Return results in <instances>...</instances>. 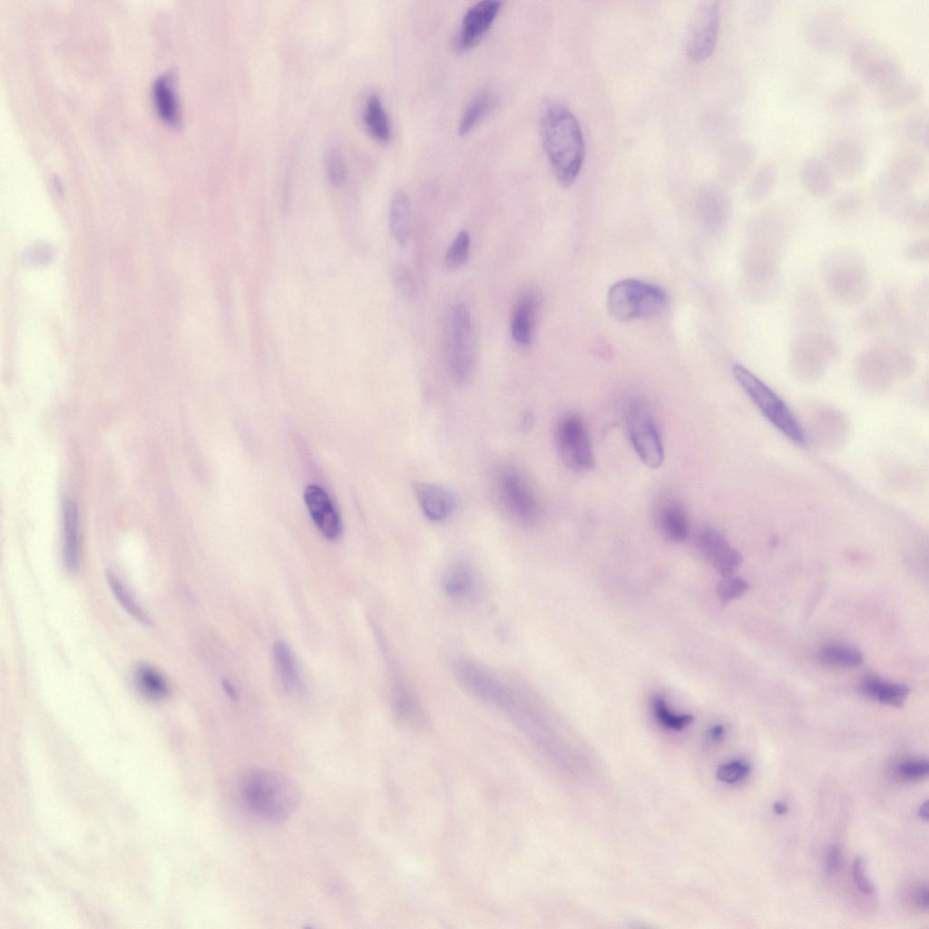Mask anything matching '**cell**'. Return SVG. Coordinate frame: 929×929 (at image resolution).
<instances>
[{
  "instance_id": "obj_1",
  "label": "cell",
  "mask_w": 929,
  "mask_h": 929,
  "mask_svg": "<svg viewBox=\"0 0 929 929\" xmlns=\"http://www.w3.org/2000/svg\"><path fill=\"white\" fill-rule=\"evenodd\" d=\"M541 135L556 180L562 186L572 185L585 156L584 138L578 119L565 105L551 103L542 113Z\"/></svg>"
},
{
  "instance_id": "obj_2",
  "label": "cell",
  "mask_w": 929,
  "mask_h": 929,
  "mask_svg": "<svg viewBox=\"0 0 929 929\" xmlns=\"http://www.w3.org/2000/svg\"><path fill=\"white\" fill-rule=\"evenodd\" d=\"M245 808L254 817L269 823L288 819L297 809L300 793L285 775L264 768L246 771L238 784Z\"/></svg>"
},
{
  "instance_id": "obj_3",
  "label": "cell",
  "mask_w": 929,
  "mask_h": 929,
  "mask_svg": "<svg viewBox=\"0 0 929 929\" xmlns=\"http://www.w3.org/2000/svg\"><path fill=\"white\" fill-rule=\"evenodd\" d=\"M824 285L833 300L844 307H855L868 295L870 274L863 256L849 247H839L821 262Z\"/></svg>"
},
{
  "instance_id": "obj_4",
  "label": "cell",
  "mask_w": 929,
  "mask_h": 929,
  "mask_svg": "<svg viewBox=\"0 0 929 929\" xmlns=\"http://www.w3.org/2000/svg\"><path fill=\"white\" fill-rule=\"evenodd\" d=\"M492 493L496 506L509 521L523 527L538 522L541 501L529 478L517 466L503 464L494 470Z\"/></svg>"
},
{
  "instance_id": "obj_5",
  "label": "cell",
  "mask_w": 929,
  "mask_h": 929,
  "mask_svg": "<svg viewBox=\"0 0 929 929\" xmlns=\"http://www.w3.org/2000/svg\"><path fill=\"white\" fill-rule=\"evenodd\" d=\"M445 330L448 373L455 383L466 384L475 371L477 344L471 312L464 303L457 302L452 306Z\"/></svg>"
},
{
  "instance_id": "obj_6",
  "label": "cell",
  "mask_w": 929,
  "mask_h": 929,
  "mask_svg": "<svg viewBox=\"0 0 929 929\" xmlns=\"http://www.w3.org/2000/svg\"><path fill=\"white\" fill-rule=\"evenodd\" d=\"M668 303V294L662 288L634 279L614 283L606 298L611 316L623 322L656 317L665 310Z\"/></svg>"
},
{
  "instance_id": "obj_7",
  "label": "cell",
  "mask_w": 929,
  "mask_h": 929,
  "mask_svg": "<svg viewBox=\"0 0 929 929\" xmlns=\"http://www.w3.org/2000/svg\"><path fill=\"white\" fill-rule=\"evenodd\" d=\"M732 373L739 386L768 422L796 444L805 442L802 425L777 394L741 365H734Z\"/></svg>"
},
{
  "instance_id": "obj_8",
  "label": "cell",
  "mask_w": 929,
  "mask_h": 929,
  "mask_svg": "<svg viewBox=\"0 0 929 929\" xmlns=\"http://www.w3.org/2000/svg\"><path fill=\"white\" fill-rule=\"evenodd\" d=\"M873 194L878 209L888 218L913 228L927 226V201L918 199L912 187L895 180L884 170L873 181Z\"/></svg>"
},
{
  "instance_id": "obj_9",
  "label": "cell",
  "mask_w": 929,
  "mask_h": 929,
  "mask_svg": "<svg viewBox=\"0 0 929 929\" xmlns=\"http://www.w3.org/2000/svg\"><path fill=\"white\" fill-rule=\"evenodd\" d=\"M849 60L858 77L877 87L903 75L901 64L893 53L871 39L855 42L850 49Z\"/></svg>"
},
{
  "instance_id": "obj_10",
  "label": "cell",
  "mask_w": 929,
  "mask_h": 929,
  "mask_svg": "<svg viewBox=\"0 0 929 929\" xmlns=\"http://www.w3.org/2000/svg\"><path fill=\"white\" fill-rule=\"evenodd\" d=\"M554 438L558 455L568 468L583 472L594 466L591 438L582 419L577 414L568 413L559 419Z\"/></svg>"
},
{
  "instance_id": "obj_11",
  "label": "cell",
  "mask_w": 929,
  "mask_h": 929,
  "mask_svg": "<svg viewBox=\"0 0 929 929\" xmlns=\"http://www.w3.org/2000/svg\"><path fill=\"white\" fill-rule=\"evenodd\" d=\"M805 33L809 45L822 54H834L848 44L853 34L849 16L833 7L815 11L807 20Z\"/></svg>"
},
{
  "instance_id": "obj_12",
  "label": "cell",
  "mask_w": 929,
  "mask_h": 929,
  "mask_svg": "<svg viewBox=\"0 0 929 929\" xmlns=\"http://www.w3.org/2000/svg\"><path fill=\"white\" fill-rule=\"evenodd\" d=\"M452 670L458 684L476 699L500 709L506 699L509 683L466 658H455Z\"/></svg>"
},
{
  "instance_id": "obj_13",
  "label": "cell",
  "mask_w": 929,
  "mask_h": 929,
  "mask_svg": "<svg viewBox=\"0 0 929 929\" xmlns=\"http://www.w3.org/2000/svg\"><path fill=\"white\" fill-rule=\"evenodd\" d=\"M631 444L640 460L649 468H659L664 460V449L656 423L641 404H631L626 414Z\"/></svg>"
},
{
  "instance_id": "obj_14",
  "label": "cell",
  "mask_w": 929,
  "mask_h": 929,
  "mask_svg": "<svg viewBox=\"0 0 929 929\" xmlns=\"http://www.w3.org/2000/svg\"><path fill=\"white\" fill-rule=\"evenodd\" d=\"M719 24V3L714 0L699 3L691 16L686 36V52L691 61L703 62L712 54Z\"/></svg>"
},
{
  "instance_id": "obj_15",
  "label": "cell",
  "mask_w": 929,
  "mask_h": 929,
  "mask_svg": "<svg viewBox=\"0 0 929 929\" xmlns=\"http://www.w3.org/2000/svg\"><path fill=\"white\" fill-rule=\"evenodd\" d=\"M837 354L836 342L820 332L804 333L790 347L791 365L799 376L805 377L821 374Z\"/></svg>"
},
{
  "instance_id": "obj_16",
  "label": "cell",
  "mask_w": 929,
  "mask_h": 929,
  "mask_svg": "<svg viewBox=\"0 0 929 929\" xmlns=\"http://www.w3.org/2000/svg\"><path fill=\"white\" fill-rule=\"evenodd\" d=\"M824 161L832 172L839 178L854 180L865 171L867 154L858 141L849 137H841L827 144Z\"/></svg>"
},
{
  "instance_id": "obj_17",
  "label": "cell",
  "mask_w": 929,
  "mask_h": 929,
  "mask_svg": "<svg viewBox=\"0 0 929 929\" xmlns=\"http://www.w3.org/2000/svg\"><path fill=\"white\" fill-rule=\"evenodd\" d=\"M697 546L702 556L723 576H731L740 565L742 557L716 529L703 527L697 536Z\"/></svg>"
},
{
  "instance_id": "obj_18",
  "label": "cell",
  "mask_w": 929,
  "mask_h": 929,
  "mask_svg": "<svg viewBox=\"0 0 929 929\" xmlns=\"http://www.w3.org/2000/svg\"><path fill=\"white\" fill-rule=\"evenodd\" d=\"M501 5L498 0H482L466 10L456 41L459 49H468L483 37L495 19Z\"/></svg>"
},
{
  "instance_id": "obj_19",
  "label": "cell",
  "mask_w": 929,
  "mask_h": 929,
  "mask_svg": "<svg viewBox=\"0 0 929 929\" xmlns=\"http://www.w3.org/2000/svg\"><path fill=\"white\" fill-rule=\"evenodd\" d=\"M416 498L424 516L434 523L450 518L457 508L455 494L435 483L419 482L414 486Z\"/></svg>"
},
{
  "instance_id": "obj_20",
  "label": "cell",
  "mask_w": 929,
  "mask_h": 929,
  "mask_svg": "<svg viewBox=\"0 0 929 929\" xmlns=\"http://www.w3.org/2000/svg\"><path fill=\"white\" fill-rule=\"evenodd\" d=\"M305 501L320 533L328 540L338 538L341 521L328 494L318 485L310 484L305 491Z\"/></svg>"
},
{
  "instance_id": "obj_21",
  "label": "cell",
  "mask_w": 929,
  "mask_h": 929,
  "mask_svg": "<svg viewBox=\"0 0 929 929\" xmlns=\"http://www.w3.org/2000/svg\"><path fill=\"white\" fill-rule=\"evenodd\" d=\"M924 93L923 85L904 75L879 87L877 107L885 112L908 108L919 102Z\"/></svg>"
},
{
  "instance_id": "obj_22",
  "label": "cell",
  "mask_w": 929,
  "mask_h": 929,
  "mask_svg": "<svg viewBox=\"0 0 929 929\" xmlns=\"http://www.w3.org/2000/svg\"><path fill=\"white\" fill-rule=\"evenodd\" d=\"M928 122L927 110L916 109L895 120L889 126V132L904 146L926 151L929 139Z\"/></svg>"
},
{
  "instance_id": "obj_23",
  "label": "cell",
  "mask_w": 929,
  "mask_h": 929,
  "mask_svg": "<svg viewBox=\"0 0 929 929\" xmlns=\"http://www.w3.org/2000/svg\"><path fill=\"white\" fill-rule=\"evenodd\" d=\"M927 161L922 150L902 146L890 156L884 169L895 180L910 186L918 182L926 173Z\"/></svg>"
},
{
  "instance_id": "obj_24",
  "label": "cell",
  "mask_w": 929,
  "mask_h": 929,
  "mask_svg": "<svg viewBox=\"0 0 929 929\" xmlns=\"http://www.w3.org/2000/svg\"><path fill=\"white\" fill-rule=\"evenodd\" d=\"M656 524L661 535L672 543L685 541L689 533L687 513L677 500L666 499L656 512Z\"/></svg>"
},
{
  "instance_id": "obj_25",
  "label": "cell",
  "mask_w": 929,
  "mask_h": 929,
  "mask_svg": "<svg viewBox=\"0 0 929 929\" xmlns=\"http://www.w3.org/2000/svg\"><path fill=\"white\" fill-rule=\"evenodd\" d=\"M799 180L807 193L817 199L829 197L835 190L834 173L824 160L816 156L803 161Z\"/></svg>"
},
{
  "instance_id": "obj_26",
  "label": "cell",
  "mask_w": 929,
  "mask_h": 929,
  "mask_svg": "<svg viewBox=\"0 0 929 929\" xmlns=\"http://www.w3.org/2000/svg\"><path fill=\"white\" fill-rule=\"evenodd\" d=\"M393 671L391 694L396 715L405 722H422L425 714L416 693L396 667Z\"/></svg>"
},
{
  "instance_id": "obj_27",
  "label": "cell",
  "mask_w": 929,
  "mask_h": 929,
  "mask_svg": "<svg viewBox=\"0 0 929 929\" xmlns=\"http://www.w3.org/2000/svg\"><path fill=\"white\" fill-rule=\"evenodd\" d=\"M63 521V558L65 567L74 572L80 562L78 507L70 497H64L62 504Z\"/></svg>"
},
{
  "instance_id": "obj_28",
  "label": "cell",
  "mask_w": 929,
  "mask_h": 929,
  "mask_svg": "<svg viewBox=\"0 0 929 929\" xmlns=\"http://www.w3.org/2000/svg\"><path fill=\"white\" fill-rule=\"evenodd\" d=\"M538 298L535 292L526 290L518 298L512 317L511 333L521 346H529L533 336Z\"/></svg>"
},
{
  "instance_id": "obj_29",
  "label": "cell",
  "mask_w": 929,
  "mask_h": 929,
  "mask_svg": "<svg viewBox=\"0 0 929 929\" xmlns=\"http://www.w3.org/2000/svg\"><path fill=\"white\" fill-rule=\"evenodd\" d=\"M441 586L447 597L453 600H465L475 590V572L469 563L456 562L444 572Z\"/></svg>"
},
{
  "instance_id": "obj_30",
  "label": "cell",
  "mask_w": 929,
  "mask_h": 929,
  "mask_svg": "<svg viewBox=\"0 0 929 929\" xmlns=\"http://www.w3.org/2000/svg\"><path fill=\"white\" fill-rule=\"evenodd\" d=\"M860 692L882 704L902 707L910 689L907 686L884 680L875 676H865L859 684Z\"/></svg>"
},
{
  "instance_id": "obj_31",
  "label": "cell",
  "mask_w": 929,
  "mask_h": 929,
  "mask_svg": "<svg viewBox=\"0 0 929 929\" xmlns=\"http://www.w3.org/2000/svg\"><path fill=\"white\" fill-rule=\"evenodd\" d=\"M411 226V204L403 191H396L390 202L388 229L391 236L400 246L408 240Z\"/></svg>"
},
{
  "instance_id": "obj_32",
  "label": "cell",
  "mask_w": 929,
  "mask_h": 929,
  "mask_svg": "<svg viewBox=\"0 0 929 929\" xmlns=\"http://www.w3.org/2000/svg\"><path fill=\"white\" fill-rule=\"evenodd\" d=\"M156 109L166 122L177 124L180 120L179 104L170 73L159 75L152 87Z\"/></svg>"
},
{
  "instance_id": "obj_33",
  "label": "cell",
  "mask_w": 929,
  "mask_h": 929,
  "mask_svg": "<svg viewBox=\"0 0 929 929\" xmlns=\"http://www.w3.org/2000/svg\"><path fill=\"white\" fill-rule=\"evenodd\" d=\"M364 121L368 132L377 141L386 142L391 138V125L380 97L371 93L365 103Z\"/></svg>"
},
{
  "instance_id": "obj_34",
  "label": "cell",
  "mask_w": 929,
  "mask_h": 929,
  "mask_svg": "<svg viewBox=\"0 0 929 929\" xmlns=\"http://www.w3.org/2000/svg\"><path fill=\"white\" fill-rule=\"evenodd\" d=\"M777 181V167L772 161L761 163L753 172L748 187L747 196L752 202H761L773 191Z\"/></svg>"
},
{
  "instance_id": "obj_35",
  "label": "cell",
  "mask_w": 929,
  "mask_h": 929,
  "mask_svg": "<svg viewBox=\"0 0 929 929\" xmlns=\"http://www.w3.org/2000/svg\"><path fill=\"white\" fill-rule=\"evenodd\" d=\"M496 97L489 91L475 94L464 110L458 132L461 135L468 133L494 109Z\"/></svg>"
},
{
  "instance_id": "obj_36",
  "label": "cell",
  "mask_w": 929,
  "mask_h": 929,
  "mask_svg": "<svg viewBox=\"0 0 929 929\" xmlns=\"http://www.w3.org/2000/svg\"><path fill=\"white\" fill-rule=\"evenodd\" d=\"M277 673L286 689L295 690L299 687L300 678L289 646L283 641H277L272 649Z\"/></svg>"
},
{
  "instance_id": "obj_37",
  "label": "cell",
  "mask_w": 929,
  "mask_h": 929,
  "mask_svg": "<svg viewBox=\"0 0 929 929\" xmlns=\"http://www.w3.org/2000/svg\"><path fill=\"white\" fill-rule=\"evenodd\" d=\"M865 198L857 190H848L839 194L829 206L830 216L841 222H848L858 217L865 208Z\"/></svg>"
},
{
  "instance_id": "obj_38",
  "label": "cell",
  "mask_w": 929,
  "mask_h": 929,
  "mask_svg": "<svg viewBox=\"0 0 929 929\" xmlns=\"http://www.w3.org/2000/svg\"><path fill=\"white\" fill-rule=\"evenodd\" d=\"M134 682L139 691L152 699H161L169 692L164 677L149 665L138 667L134 672Z\"/></svg>"
},
{
  "instance_id": "obj_39",
  "label": "cell",
  "mask_w": 929,
  "mask_h": 929,
  "mask_svg": "<svg viewBox=\"0 0 929 929\" xmlns=\"http://www.w3.org/2000/svg\"><path fill=\"white\" fill-rule=\"evenodd\" d=\"M817 657L823 663L846 668L858 666L863 660V655L857 649L840 643L825 645Z\"/></svg>"
},
{
  "instance_id": "obj_40",
  "label": "cell",
  "mask_w": 929,
  "mask_h": 929,
  "mask_svg": "<svg viewBox=\"0 0 929 929\" xmlns=\"http://www.w3.org/2000/svg\"><path fill=\"white\" fill-rule=\"evenodd\" d=\"M106 579L112 592L128 614L132 615L143 625L150 626L152 621L148 614L136 602L134 597L122 582L119 577L113 572L108 570L106 572Z\"/></svg>"
},
{
  "instance_id": "obj_41",
  "label": "cell",
  "mask_w": 929,
  "mask_h": 929,
  "mask_svg": "<svg viewBox=\"0 0 929 929\" xmlns=\"http://www.w3.org/2000/svg\"><path fill=\"white\" fill-rule=\"evenodd\" d=\"M651 707L658 723L669 729L681 730L689 725L693 719L690 715H678L671 712L667 707L664 698L659 694L653 696Z\"/></svg>"
},
{
  "instance_id": "obj_42",
  "label": "cell",
  "mask_w": 929,
  "mask_h": 929,
  "mask_svg": "<svg viewBox=\"0 0 929 929\" xmlns=\"http://www.w3.org/2000/svg\"><path fill=\"white\" fill-rule=\"evenodd\" d=\"M863 100L862 92L855 84H845L834 90L827 98V107L835 112H847Z\"/></svg>"
},
{
  "instance_id": "obj_43",
  "label": "cell",
  "mask_w": 929,
  "mask_h": 929,
  "mask_svg": "<svg viewBox=\"0 0 929 929\" xmlns=\"http://www.w3.org/2000/svg\"><path fill=\"white\" fill-rule=\"evenodd\" d=\"M470 248V235L463 230H460L446 250L443 266L447 271H454L461 268L467 260Z\"/></svg>"
},
{
  "instance_id": "obj_44",
  "label": "cell",
  "mask_w": 929,
  "mask_h": 929,
  "mask_svg": "<svg viewBox=\"0 0 929 929\" xmlns=\"http://www.w3.org/2000/svg\"><path fill=\"white\" fill-rule=\"evenodd\" d=\"M390 277L395 288L408 300L416 299V284L411 269L401 262L395 263L390 269Z\"/></svg>"
},
{
  "instance_id": "obj_45",
  "label": "cell",
  "mask_w": 929,
  "mask_h": 929,
  "mask_svg": "<svg viewBox=\"0 0 929 929\" xmlns=\"http://www.w3.org/2000/svg\"><path fill=\"white\" fill-rule=\"evenodd\" d=\"M325 167L327 175L336 186L344 183L347 176V167L344 156L339 148L331 146L326 152Z\"/></svg>"
},
{
  "instance_id": "obj_46",
  "label": "cell",
  "mask_w": 929,
  "mask_h": 929,
  "mask_svg": "<svg viewBox=\"0 0 929 929\" xmlns=\"http://www.w3.org/2000/svg\"><path fill=\"white\" fill-rule=\"evenodd\" d=\"M749 588L747 581L739 577L728 576L721 580L717 587V594L723 604L741 597Z\"/></svg>"
},
{
  "instance_id": "obj_47",
  "label": "cell",
  "mask_w": 929,
  "mask_h": 929,
  "mask_svg": "<svg viewBox=\"0 0 929 929\" xmlns=\"http://www.w3.org/2000/svg\"><path fill=\"white\" fill-rule=\"evenodd\" d=\"M749 766L742 760H732L720 765L716 772L717 777L723 783L735 784L744 779L749 773Z\"/></svg>"
},
{
  "instance_id": "obj_48",
  "label": "cell",
  "mask_w": 929,
  "mask_h": 929,
  "mask_svg": "<svg viewBox=\"0 0 929 929\" xmlns=\"http://www.w3.org/2000/svg\"><path fill=\"white\" fill-rule=\"evenodd\" d=\"M897 772L902 777L914 780L927 776L929 765L926 759L906 760L898 766Z\"/></svg>"
},
{
  "instance_id": "obj_49",
  "label": "cell",
  "mask_w": 929,
  "mask_h": 929,
  "mask_svg": "<svg viewBox=\"0 0 929 929\" xmlns=\"http://www.w3.org/2000/svg\"><path fill=\"white\" fill-rule=\"evenodd\" d=\"M903 256L913 262H924L929 258V240L927 238L909 242L903 249Z\"/></svg>"
},
{
  "instance_id": "obj_50",
  "label": "cell",
  "mask_w": 929,
  "mask_h": 929,
  "mask_svg": "<svg viewBox=\"0 0 929 929\" xmlns=\"http://www.w3.org/2000/svg\"><path fill=\"white\" fill-rule=\"evenodd\" d=\"M852 875L854 881L861 893L865 895H871L874 893V885L866 877L865 873V860L860 856H857L853 862Z\"/></svg>"
},
{
  "instance_id": "obj_51",
  "label": "cell",
  "mask_w": 929,
  "mask_h": 929,
  "mask_svg": "<svg viewBox=\"0 0 929 929\" xmlns=\"http://www.w3.org/2000/svg\"><path fill=\"white\" fill-rule=\"evenodd\" d=\"M842 851L839 845L831 846L825 857V871L828 875H835L840 869Z\"/></svg>"
},
{
  "instance_id": "obj_52",
  "label": "cell",
  "mask_w": 929,
  "mask_h": 929,
  "mask_svg": "<svg viewBox=\"0 0 929 929\" xmlns=\"http://www.w3.org/2000/svg\"><path fill=\"white\" fill-rule=\"evenodd\" d=\"M915 901L917 905L924 910L928 909L929 905V891L927 886L921 887L916 892Z\"/></svg>"
},
{
  "instance_id": "obj_53",
  "label": "cell",
  "mask_w": 929,
  "mask_h": 929,
  "mask_svg": "<svg viewBox=\"0 0 929 929\" xmlns=\"http://www.w3.org/2000/svg\"><path fill=\"white\" fill-rule=\"evenodd\" d=\"M221 685H222V688H223L225 693L228 695V697L230 699H238L237 690H236L235 687L231 684V682L230 680H228L226 679H223L222 681H221Z\"/></svg>"
},
{
  "instance_id": "obj_54",
  "label": "cell",
  "mask_w": 929,
  "mask_h": 929,
  "mask_svg": "<svg viewBox=\"0 0 929 929\" xmlns=\"http://www.w3.org/2000/svg\"><path fill=\"white\" fill-rule=\"evenodd\" d=\"M725 735V729L721 725L713 726L709 730V736L714 741H719Z\"/></svg>"
},
{
  "instance_id": "obj_55",
  "label": "cell",
  "mask_w": 929,
  "mask_h": 929,
  "mask_svg": "<svg viewBox=\"0 0 929 929\" xmlns=\"http://www.w3.org/2000/svg\"><path fill=\"white\" fill-rule=\"evenodd\" d=\"M773 811L778 816H783L787 813L788 808L784 803L778 801L773 804Z\"/></svg>"
},
{
  "instance_id": "obj_56",
  "label": "cell",
  "mask_w": 929,
  "mask_h": 929,
  "mask_svg": "<svg viewBox=\"0 0 929 929\" xmlns=\"http://www.w3.org/2000/svg\"><path fill=\"white\" fill-rule=\"evenodd\" d=\"M927 805H928V802L926 800V801H924L920 806L919 811H918V814H919L920 817L923 818L925 821L928 820V806Z\"/></svg>"
}]
</instances>
